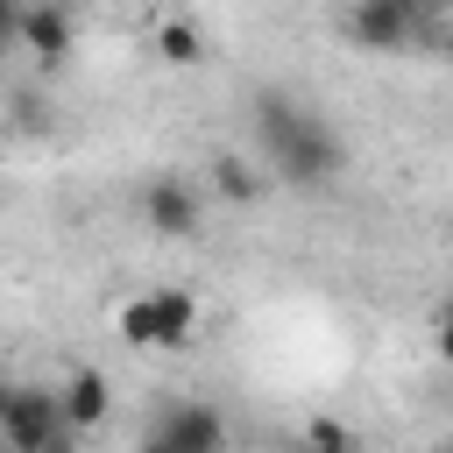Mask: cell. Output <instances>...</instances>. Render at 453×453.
Masks as SVG:
<instances>
[{"mask_svg": "<svg viewBox=\"0 0 453 453\" xmlns=\"http://www.w3.org/2000/svg\"><path fill=\"white\" fill-rule=\"evenodd\" d=\"M21 42V0H0V50Z\"/></svg>", "mask_w": 453, "mask_h": 453, "instance_id": "12", "label": "cell"}, {"mask_svg": "<svg viewBox=\"0 0 453 453\" xmlns=\"http://www.w3.org/2000/svg\"><path fill=\"white\" fill-rule=\"evenodd\" d=\"M439 354L453 361V304H446V319H439Z\"/></svg>", "mask_w": 453, "mask_h": 453, "instance_id": "13", "label": "cell"}, {"mask_svg": "<svg viewBox=\"0 0 453 453\" xmlns=\"http://www.w3.org/2000/svg\"><path fill=\"white\" fill-rule=\"evenodd\" d=\"M439 453H453V446H439Z\"/></svg>", "mask_w": 453, "mask_h": 453, "instance_id": "16", "label": "cell"}, {"mask_svg": "<svg viewBox=\"0 0 453 453\" xmlns=\"http://www.w3.org/2000/svg\"><path fill=\"white\" fill-rule=\"evenodd\" d=\"M156 50H163L170 64H205V42H198V28H191V21H163Z\"/></svg>", "mask_w": 453, "mask_h": 453, "instance_id": "10", "label": "cell"}, {"mask_svg": "<svg viewBox=\"0 0 453 453\" xmlns=\"http://www.w3.org/2000/svg\"><path fill=\"white\" fill-rule=\"evenodd\" d=\"M446 57H453V35H446Z\"/></svg>", "mask_w": 453, "mask_h": 453, "instance_id": "15", "label": "cell"}, {"mask_svg": "<svg viewBox=\"0 0 453 453\" xmlns=\"http://www.w3.org/2000/svg\"><path fill=\"white\" fill-rule=\"evenodd\" d=\"M142 219H149V234H163V241H191V234L205 226L198 184H191V177H177V170H163V177L142 191Z\"/></svg>", "mask_w": 453, "mask_h": 453, "instance_id": "5", "label": "cell"}, {"mask_svg": "<svg viewBox=\"0 0 453 453\" xmlns=\"http://www.w3.org/2000/svg\"><path fill=\"white\" fill-rule=\"evenodd\" d=\"M21 50L57 71L71 57V7L64 0H21Z\"/></svg>", "mask_w": 453, "mask_h": 453, "instance_id": "7", "label": "cell"}, {"mask_svg": "<svg viewBox=\"0 0 453 453\" xmlns=\"http://www.w3.org/2000/svg\"><path fill=\"white\" fill-rule=\"evenodd\" d=\"M212 184H219V198H234V205H255V198H262V177H255L241 156H219V163H212Z\"/></svg>", "mask_w": 453, "mask_h": 453, "instance_id": "9", "label": "cell"}, {"mask_svg": "<svg viewBox=\"0 0 453 453\" xmlns=\"http://www.w3.org/2000/svg\"><path fill=\"white\" fill-rule=\"evenodd\" d=\"M403 7H411V14H418V21H425V14H439V7H446V0H403Z\"/></svg>", "mask_w": 453, "mask_h": 453, "instance_id": "14", "label": "cell"}, {"mask_svg": "<svg viewBox=\"0 0 453 453\" xmlns=\"http://www.w3.org/2000/svg\"><path fill=\"white\" fill-rule=\"evenodd\" d=\"M0 446L14 453H71V425L57 389H0Z\"/></svg>", "mask_w": 453, "mask_h": 453, "instance_id": "2", "label": "cell"}, {"mask_svg": "<svg viewBox=\"0 0 453 453\" xmlns=\"http://www.w3.org/2000/svg\"><path fill=\"white\" fill-rule=\"evenodd\" d=\"M106 403H113V396H106V375H99V368H71V375L57 382V411H64V425H71V432L99 425V418H106Z\"/></svg>", "mask_w": 453, "mask_h": 453, "instance_id": "8", "label": "cell"}, {"mask_svg": "<svg viewBox=\"0 0 453 453\" xmlns=\"http://www.w3.org/2000/svg\"><path fill=\"white\" fill-rule=\"evenodd\" d=\"M255 142L290 191H333L347 170V142L290 92H255Z\"/></svg>", "mask_w": 453, "mask_h": 453, "instance_id": "1", "label": "cell"}, {"mask_svg": "<svg viewBox=\"0 0 453 453\" xmlns=\"http://www.w3.org/2000/svg\"><path fill=\"white\" fill-rule=\"evenodd\" d=\"M134 453H226V418H219L212 403H198V396L163 403L156 425H149V439H142Z\"/></svg>", "mask_w": 453, "mask_h": 453, "instance_id": "3", "label": "cell"}, {"mask_svg": "<svg viewBox=\"0 0 453 453\" xmlns=\"http://www.w3.org/2000/svg\"><path fill=\"white\" fill-rule=\"evenodd\" d=\"M0 453H14V446H0Z\"/></svg>", "mask_w": 453, "mask_h": 453, "instance_id": "17", "label": "cell"}, {"mask_svg": "<svg viewBox=\"0 0 453 453\" xmlns=\"http://www.w3.org/2000/svg\"><path fill=\"white\" fill-rule=\"evenodd\" d=\"M311 453H354V439H347L340 425H326V418H319V425H311Z\"/></svg>", "mask_w": 453, "mask_h": 453, "instance_id": "11", "label": "cell"}, {"mask_svg": "<svg viewBox=\"0 0 453 453\" xmlns=\"http://www.w3.org/2000/svg\"><path fill=\"white\" fill-rule=\"evenodd\" d=\"M347 35H354L361 50H403V42L418 35V14H411L403 0H354V7H347Z\"/></svg>", "mask_w": 453, "mask_h": 453, "instance_id": "6", "label": "cell"}, {"mask_svg": "<svg viewBox=\"0 0 453 453\" xmlns=\"http://www.w3.org/2000/svg\"><path fill=\"white\" fill-rule=\"evenodd\" d=\"M0 57H7V50H0Z\"/></svg>", "mask_w": 453, "mask_h": 453, "instance_id": "18", "label": "cell"}, {"mask_svg": "<svg viewBox=\"0 0 453 453\" xmlns=\"http://www.w3.org/2000/svg\"><path fill=\"white\" fill-rule=\"evenodd\" d=\"M191 326H198V304L184 290H149L120 311V340L127 347H191Z\"/></svg>", "mask_w": 453, "mask_h": 453, "instance_id": "4", "label": "cell"}]
</instances>
